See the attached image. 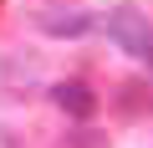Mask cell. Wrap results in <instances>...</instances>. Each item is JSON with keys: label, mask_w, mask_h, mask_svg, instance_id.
I'll list each match as a JSON object with an SVG mask.
<instances>
[{"label": "cell", "mask_w": 153, "mask_h": 148, "mask_svg": "<svg viewBox=\"0 0 153 148\" xmlns=\"http://www.w3.org/2000/svg\"><path fill=\"white\" fill-rule=\"evenodd\" d=\"M107 36H112L123 51H133V56H143V61L153 66V26H148L138 10H112V16H107Z\"/></svg>", "instance_id": "obj_1"}, {"label": "cell", "mask_w": 153, "mask_h": 148, "mask_svg": "<svg viewBox=\"0 0 153 148\" xmlns=\"http://www.w3.org/2000/svg\"><path fill=\"white\" fill-rule=\"evenodd\" d=\"M51 97H56V107H61V112H71V118H92V112H97V97H92L82 82H61Z\"/></svg>", "instance_id": "obj_2"}, {"label": "cell", "mask_w": 153, "mask_h": 148, "mask_svg": "<svg viewBox=\"0 0 153 148\" xmlns=\"http://www.w3.org/2000/svg\"><path fill=\"white\" fill-rule=\"evenodd\" d=\"M41 26H46L51 36H76V31L92 26V16H87V10H71V16H41Z\"/></svg>", "instance_id": "obj_3"}]
</instances>
